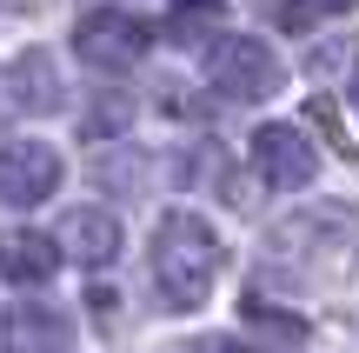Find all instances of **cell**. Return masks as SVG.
<instances>
[{
    "mask_svg": "<svg viewBox=\"0 0 359 353\" xmlns=\"http://www.w3.org/2000/svg\"><path fill=\"white\" fill-rule=\"evenodd\" d=\"M346 60H353V47H346V40H333V47H313V60H306V67H313V74L326 80V74H339Z\"/></svg>",
    "mask_w": 359,
    "mask_h": 353,
    "instance_id": "4fadbf2b",
    "label": "cell"
},
{
    "mask_svg": "<svg viewBox=\"0 0 359 353\" xmlns=\"http://www.w3.org/2000/svg\"><path fill=\"white\" fill-rule=\"evenodd\" d=\"M219 267H226V247H219L213 220H200V213H187V207L160 213V227H154V287H160V307L193 314V307L213 293Z\"/></svg>",
    "mask_w": 359,
    "mask_h": 353,
    "instance_id": "7a4b0ae2",
    "label": "cell"
},
{
    "mask_svg": "<svg viewBox=\"0 0 359 353\" xmlns=\"http://www.w3.org/2000/svg\"><path fill=\"white\" fill-rule=\"evenodd\" d=\"M353 100H359V87H353Z\"/></svg>",
    "mask_w": 359,
    "mask_h": 353,
    "instance_id": "2e32d148",
    "label": "cell"
},
{
    "mask_svg": "<svg viewBox=\"0 0 359 353\" xmlns=\"http://www.w3.org/2000/svg\"><path fill=\"white\" fill-rule=\"evenodd\" d=\"M246 320H253L259 333H273V340H306V320L280 314V307H266V300H246Z\"/></svg>",
    "mask_w": 359,
    "mask_h": 353,
    "instance_id": "8fae6325",
    "label": "cell"
},
{
    "mask_svg": "<svg viewBox=\"0 0 359 353\" xmlns=\"http://www.w3.org/2000/svg\"><path fill=\"white\" fill-rule=\"evenodd\" d=\"M306 120L326 133V140H333V154H339V160H353V140H346V127H339V107L326 100V93H313V100H306Z\"/></svg>",
    "mask_w": 359,
    "mask_h": 353,
    "instance_id": "7c38bea8",
    "label": "cell"
},
{
    "mask_svg": "<svg viewBox=\"0 0 359 353\" xmlns=\"http://www.w3.org/2000/svg\"><path fill=\"white\" fill-rule=\"evenodd\" d=\"M346 7H359V0H293V20H320V13H346Z\"/></svg>",
    "mask_w": 359,
    "mask_h": 353,
    "instance_id": "5bb4252c",
    "label": "cell"
},
{
    "mask_svg": "<svg viewBox=\"0 0 359 353\" xmlns=\"http://www.w3.org/2000/svg\"><path fill=\"white\" fill-rule=\"evenodd\" d=\"M53 240H60V253H74L80 267H114L120 247H127V234H120V220L107 207H74Z\"/></svg>",
    "mask_w": 359,
    "mask_h": 353,
    "instance_id": "ba28073f",
    "label": "cell"
},
{
    "mask_svg": "<svg viewBox=\"0 0 359 353\" xmlns=\"http://www.w3.org/2000/svg\"><path fill=\"white\" fill-rule=\"evenodd\" d=\"M74 47H80V60L100 67V74H127V67L147 60V47H154V27L133 20V13H120V7H93V13H80Z\"/></svg>",
    "mask_w": 359,
    "mask_h": 353,
    "instance_id": "277c9868",
    "label": "cell"
},
{
    "mask_svg": "<svg viewBox=\"0 0 359 353\" xmlns=\"http://www.w3.org/2000/svg\"><path fill=\"white\" fill-rule=\"evenodd\" d=\"M200 67H206V87H219L226 100H273V93L286 87L280 53L259 34H213L206 53H200Z\"/></svg>",
    "mask_w": 359,
    "mask_h": 353,
    "instance_id": "3957f363",
    "label": "cell"
},
{
    "mask_svg": "<svg viewBox=\"0 0 359 353\" xmlns=\"http://www.w3.org/2000/svg\"><path fill=\"white\" fill-rule=\"evenodd\" d=\"M7 353H74V314H60L53 300H13Z\"/></svg>",
    "mask_w": 359,
    "mask_h": 353,
    "instance_id": "52a82bcc",
    "label": "cell"
},
{
    "mask_svg": "<svg viewBox=\"0 0 359 353\" xmlns=\"http://www.w3.org/2000/svg\"><path fill=\"white\" fill-rule=\"evenodd\" d=\"M7 100L27 107V114H53V107L67 100V93H60V67H53L47 47L13 53V67H7Z\"/></svg>",
    "mask_w": 359,
    "mask_h": 353,
    "instance_id": "30bf717a",
    "label": "cell"
},
{
    "mask_svg": "<svg viewBox=\"0 0 359 353\" xmlns=\"http://www.w3.org/2000/svg\"><path fill=\"white\" fill-rule=\"evenodd\" d=\"M266 260L293 267L299 280H346L359 267V213L346 200H313V207L286 213L266 234Z\"/></svg>",
    "mask_w": 359,
    "mask_h": 353,
    "instance_id": "6da1fadb",
    "label": "cell"
},
{
    "mask_svg": "<svg viewBox=\"0 0 359 353\" xmlns=\"http://www.w3.org/2000/svg\"><path fill=\"white\" fill-rule=\"evenodd\" d=\"M53 267H60V240L53 234H34V227H7L0 234V280L40 287V280H53Z\"/></svg>",
    "mask_w": 359,
    "mask_h": 353,
    "instance_id": "9c48e42d",
    "label": "cell"
},
{
    "mask_svg": "<svg viewBox=\"0 0 359 353\" xmlns=\"http://www.w3.org/2000/svg\"><path fill=\"white\" fill-rule=\"evenodd\" d=\"M253 173L273 187V194H299V187L320 173V154H313V140H306L299 127L266 120V127L253 133Z\"/></svg>",
    "mask_w": 359,
    "mask_h": 353,
    "instance_id": "8992f818",
    "label": "cell"
},
{
    "mask_svg": "<svg viewBox=\"0 0 359 353\" xmlns=\"http://www.w3.org/2000/svg\"><path fill=\"white\" fill-rule=\"evenodd\" d=\"M60 154L53 140H7L0 147V207H40L60 194Z\"/></svg>",
    "mask_w": 359,
    "mask_h": 353,
    "instance_id": "5b68a950",
    "label": "cell"
},
{
    "mask_svg": "<svg viewBox=\"0 0 359 353\" xmlns=\"http://www.w3.org/2000/svg\"><path fill=\"white\" fill-rule=\"evenodd\" d=\"M180 13H200V7H219V0H173Z\"/></svg>",
    "mask_w": 359,
    "mask_h": 353,
    "instance_id": "9a60e30c",
    "label": "cell"
}]
</instances>
